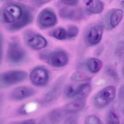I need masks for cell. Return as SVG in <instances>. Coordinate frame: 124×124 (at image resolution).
<instances>
[{
  "label": "cell",
  "instance_id": "13",
  "mask_svg": "<svg viewBox=\"0 0 124 124\" xmlns=\"http://www.w3.org/2000/svg\"><path fill=\"white\" fill-rule=\"evenodd\" d=\"M35 93V90L31 87L22 86L13 89L10 93V96L14 100L20 101L33 95Z\"/></svg>",
  "mask_w": 124,
  "mask_h": 124
},
{
  "label": "cell",
  "instance_id": "18",
  "mask_svg": "<svg viewBox=\"0 0 124 124\" xmlns=\"http://www.w3.org/2000/svg\"><path fill=\"white\" fill-rule=\"evenodd\" d=\"M87 66L91 72L95 73L101 70L103 66V63L102 61L99 59L92 58L88 60Z\"/></svg>",
  "mask_w": 124,
  "mask_h": 124
},
{
  "label": "cell",
  "instance_id": "28",
  "mask_svg": "<svg viewBox=\"0 0 124 124\" xmlns=\"http://www.w3.org/2000/svg\"><path fill=\"white\" fill-rule=\"evenodd\" d=\"M61 1L65 4L71 6L76 5L79 2L78 0H62Z\"/></svg>",
  "mask_w": 124,
  "mask_h": 124
},
{
  "label": "cell",
  "instance_id": "23",
  "mask_svg": "<svg viewBox=\"0 0 124 124\" xmlns=\"http://www.w3.org/2000/svg\"><path fill=\"white\" fill-rule=\"evenodd\" d=\"M104 71L105 73L108 76L113 78L114 80H118L119 76L116 70L112 66L109 65L107 66L105 68Z\"/></svg>",
  "mask_w": 124,
  "mask_h": 124
},
{
  "label": "cell",
  "instance_id": "11",
  "mask_svg": "<svg viewBox=\"0 0 124 124\" xmlns=\"http://www.w3.org/2000/svg\"><path fill=\"white\" fill-rule=\"evenodd\" d=\"M123 10L120 9H112L106 14L104 19V25L106 28L111 30L115 28L122 19Z\"/></svg>",
  "mask_w": 124,
  "mask_h": 124
},
{
  "label": "cell",
  "instance_id": "1",
  "mask_svg": "<svg viewBox=\"0 0 124 124\" xmlns=\"http://www.w3.org/2000/svg\"><path fill=\"white\" fill-rule=\"evenodd\" d=\"M33 18L32 9L20 3H7L0 11V21L10 31H17L24 27L32 22Z\"/></svg>",
  "mask_w": 124,
  "mask_h": 124
},
{
  "label": "cell",
  "instance_id": "22",
  "mask_svg": "<svg viewBox=\"0 0 124 124\" xmlns=\"http://www.w3.org/2000/svg\"><path fill=\"white\" fill-rule=\"evenodd\" d=\"M107 124H120L118 117L113 110L110 111L107 116Z\"/></svg>",
  "mask_w": 124,
  "mask_h": 124
},
{
  "label": "cell",
  "instance_id": "24",
  "mask_svg": "<svg viewBox=\"0 0 124 124\" xmlns=\"http://www.w3.org/2000/svg\"><path fill=\"white\" fill-rule=\"evenodd\" d=\"M78 31V29L76 26L70 25L68 27L67 32V37L69 39H73L77 36Z\"/></svg>",
  "mask_w": 124,
  "mask_h": 124
},
{
  "label": "cell",
  "instance_id": "20",
  "mask_svg": "<svg viewBox=\"0 0 124 124\" xmlns=\"http://www.w3.org/2000/svg\"><path fill=\"white\" fill-rule=\"evenodd\" d=\"M90 85L87 83L82 84L79 92L76 97V99H84L88 95L91 91Z\"/></svg>",
  "mask_w": 124,
  "mask_h": 124
},
{
  "label": "cell",
  "instance_id": "30",
  "mask_svg": "<svg viewBox=\"0 0 124 124\" xmlns=\"http://www.w3.org/2000/svg\"><path fill=\"white\" fill-rule=\"evenodd\" d=\"M104 48L103 45H102L98 47L95 50L94 54L96 56H100Z\"/></svg>",
  "mask_w": 124,
  "mask_h": 124
},
{
  "label": "cell",
  "instance_id": "34",
  "mask_svg": "<svg viewBox=\"0 0 124 124\" xmlns=\"http://www.w3.org/2000/svg\"><path fill=\"white\" fill-rule=\"evenodd\" d=\"M105 83V81L103 79H102L98 81L97 83V85H98L104 84Z\"/></svg>",
  "mask_w": 124,
  "mask_h": 124
},
{
  "label": "cell",
  "instance_id": "32",
  "mask_svg": "<svg viewBox=\"0 0 124 124\" xmlns=\"http://www.w3.org/2000/svg\"><path fill=\"white\" fill-rule=\"evenodd\" d=\"M119 97L121 101H124V86L122 85L120 87L119 92Z\"/></svg>",
  "mask_w": 124,
  "mask_h": 124
},
{
  "label": "cell",
  "instance_id": "4",
  "mask_svg": "<svg viewBox=\"0 0 124 124\" xmlns=\"http://www.w3.org/2000/svg\"><path fill=\"white\" fill-rule=\"evenodd\" d=\"M66 77L65 74L62 75L48 88L42 97L44 103L48 104L54 102L57 100L66 81Z\"/></svg>",
  "mask_w": 124,
  "mask_h": 124
},
{
  "label": "cell",
  "instance_id": "31",
  "mask_svg": "<svg viewBox=\"0 0 124 124\" xmlns=\"http://www.w3.org/2000/svg\"><path fill=\"white\" fill-rule=\"evenodd\" d=\"M3 39L1 35L0 34V65L2 59Z\"/></svg>",
  "mask_w": 124,
  "mask_h": 124
},
{
  "label": "cell",
  "instance_id": "3",
  "mask_svg": "<svg viewBox=\"0 0 124 124\" xmlns=\"http://www.w3.org/2000/svg\"><path fill=\"white\" fill-rule=\"evenodd\" d=\"M27 76L25 71L12 70L0 73V88H7L25 80Z\"/></svg>",
  "mask_w": 124,
  "mask_h": 124
},
{
  "label": "cell",
  "instance_id": "25",
  "mask_svg": "<svg viewBox=\"0 0 124 124\" xmlns=\"http://www.w3.org/2000/svg\"><path fill=\"white\" fill-rule=\"evenodd\" d=\"M38 105L36 102L29 103L23 106L22 110L23 113L26 114L31 113L35 111Z\"/></svg>",
  "mask_w": 124,
  "mask_h": 124
},
{
  "label": "cell",
  "instance_id": "26",
  "mask_svg": "<svg viewBox=\"0 0 124 124\" xmlns=\"http://www.w3.org/2000/svg\"><path fill=\"white\" fill-rule=\"evenodd\" d=\"M84 124H102L100 120L94 116L87 117L85 120Z\"/></svg>",
  "mask_w": 124,
  "mask_h": 124
},
{
  "label": "cell",
  "instance_id": "6",
  "mask_svg": "<svg viewBox=\"0 0 124 124\" xmlns=\"http://www.w3.org/2000/svg\"><path fill=\"white\" fill-rule=\"evenodd\" d=\"M55 13L51 8H47L42 10L39 14L37 23L38 27L42 30L52 27L57 23Z\"/></svg>",
  "mask_w": 124,
  "mask_h": 124
},
{
  "label": "cell",
  "instance_id": "16",
  "mask_svg": "<svg viewBox=\"0 0 124 124\" xmlns=\"http://www.w3.org/2000/svg\"><path fill=\"white\" fill-rule=\"evenodd\" d=\"M85 7L90 13L93 14H99L103 10L104 5L103 3L99 0L85 1Z\"/></svg>",
  "mask_w": 124,
  "mask_h": 124
},
{
  "label": "cell",
  "instance_id": "14",
  "mask_svg": "<svg viewBox=\"0 0 124 124\" xmlns=\"http://www.w3.org/2000/svg\"><path fill=\"white\" fill-rule=\"evenodd\" d=\"M63 117V114L60 110L55 109L42 118L38 124H59Z\"/></svg>",
  "mask_w": 124,
  "mask_h": 124
},
{
  "label": "cell",
  "instance_id": "12",
  "mask_svg": "<svg viewBox=\"0 0 124 124\" xmlns=\"http://www.w3.org/2000/svg\"><path fill=\"white\" fill-rule=\"evenodd\" d=\"M59 14L60 16L63 19L74 21H81L85 17L83 9L80 8L71 9L63 8L60 10Z\"/></svg>",
  "mask_w": 124,
  "mask_h": 124
},
{
  "label": "cell",
  "instance_id": "2",
  "mask_svg": "<svg viewBox=\"0 0 124 124\" xmlns=\"http://www.w3.org/2000/svg\"><path fill=\"white\" fill-rule=\"evenodd\" d=\"M26 53L17 40L12 39L9 44L6 55L7 63L12 66L20 65L24 61Z\"/></svg>",
  "mask_w": 124,
  "mask_h": 124
},
{
  "label": "cell",
  "instance_id": "17",
  "mask_svg": "<svg viewBox=\"0 0 124 124\" xmlns=\"http://www.w3.org/2000/svg\"><path fill=\"white\" fill-rule=\"evenodd\" d=\"M82 84L76 85L70 84L67 85L63 90L64 96L68 98H71L76 97L79 92Z\"/></svg>",
  "mask_w": 124,
  "mask_h": 124
},
{
  "label": "cell",
  "instance_id": "21",
  "mask_svg": "<svg viewBox=\"0 0 124 124\" xmlns=\"http://www.w3.org/2000/svg\"><path fill=\"white\" fill-rule=\"evenodd\" d=\"M71 79L75 81H88L91 79V78L87 75L79 71L73 73L71 76Z\"/></svg>",
  "mask_w": 124,
  "mask_h": 124
},
{
  "label": "cell",
  "instance_id": "5",
  "mask_svg": "<svg viewBox=\"0 0 124 124\" xmlns=\"http://www.w3.org/2000/svg\"><path fill=\"white\" fill-rule=\"evenodd\" d=\"M23 39L28 46L35 50L41 49L46 47L47 45V42L45 38L31 30H28L24 32Z\"/></svg>",
  "mask_w": 124,
  "mask_h": 124
},
{
  "label": "cell",
  "instance_id": "7",
  "mask_svg": "<svg viewBox=\"0 0 124 124\" xmlns=\"http://www.w3.org/2000/svg\"><path fill=\"white\" fill-rule=\"evenodd\" d=\"M115 95L114 87L112 86H108L100 91L94 97V105L97 108H103L113 100Z\"/></svg>",
  "mask_w": 124,
  "mask_h": 124
},
{
  "label": "cell",
  "instance_id": "19",
  "mask_svg": "<svg viewBox=\"0 0 124 124\" xmlns=\"http://www.w3.org/2000/svg\"><path fill=\"white\" fill-rule=\"evenodd\" d=\"M49 35L60 40L65 39L67 38V32L62 27H58L51 30L49 33Z\"/></svg>",
  "mask_w": 124,
  "mask_h": 124
},
{
  "label": "cell",
  "instance_id": "36",
  "mask_svg": "<svg viewBox=\"0 0 124 124\" xmlns=\"http://www.w3.org/2000/svg\"><path fill=\"white\" fill-rule=\"evenodd\" d=\"M0 124H3V122L2 121L0 120Z\"/></svg>",
  "mask_w": 124,
  "mask_h": 124
},
{
  "label": "cell",
  "instance_id": "15",
  "mask_svg": "<svg viewBox=\"0 0 124 124\" xmlns=\"http://www.w3.org/2000/svg\"><path fill=\"white\" fill-rule=\"evenodd\" d=\"M85 105L84 99H76L74 101L66 105L64 107V111L67 114H74L81 110Z\"/></svg>",
  "mask_w": 124,
  "mask_h": 124
},
{
  "label": "cell",
  "instance_id": "29",
  "mask_svg": "<svg viewBox=\"0 0 124 124\" xmlns=\"http://www.w3.org/2000/svg\"><path fill=\"white\" fill-rule=\"evenodd\" d=\"M32 3L37 6H40L50 1L48 0H32Z\"/></svg>",
  "mask_w": 124,
  "mask_h": 124
},
{
  "label": "cell",
  "instance_id": "10",
  "mask_svg": "<svg viewBox=\"0 0 124 124\" xmlns=\"http://www.w3.org/2000/svg\"><path fill=\"white\" fill-rule=\"evenodd\" d=\"M47 62L51 66L55 68L63 67L67 64L68 58L66 53L61 50L49 52L47 59Z\"/></svg>",
  "mask_w": 124,
  "mask_h": 124
},
{
  "label": "cell",
  "instance_id": "27",
  "mask_svg": "<svg viewBox=\"0 0 124 124\" xmlns=\"http://www.w3.org/2000/svg\"><path fill=\"white\" fill-rule=\"evenodd\" d=\"M63 124H78L77 118L75 116H70L64 121Z\"/></svg>",
  "mask_w": 124,
  "mask_h": 124
},
{
  "label": "cell",
  "instance_id": "8",
  "mask_svg": "<svg viewBox=\"0 0 124 124\" xmlns=\"http://www.w3.org/2000/svg\"><path fill=\"white\" fill-rule=\"evenodd\" d=\"M31 81L35 85L42 87L47 84L49 78L48 71L45 68L38 67L33 69L30 75Z\"/></svg>",
  "mask_w": 124,
  "mask_h": 124
},
{
  "label": "cell",
  "instance_id": "9",
  "mask_svg": "<svg viewBox=\"0 0 124 124\" xmlns=\"http://www.w3.org/2000/svg\"><path fill=\"white\" fill-rule=\"evenodd\" d=\"M103 30L102 26L99 24L94 25L90 27L85 35V44L89 46H93L98 44L102 39Z\"/></svg>",
  "mask_w": 124,
  "mask_h": 124
},
{
  "label": "cell",
  "instance_id": "35",
  "mask_svg": "<svg viewBox=\"0 0 124 124\" xmlns=\"http://www.w3.org/2000/svg\"><path fill=\"white\" fill-rule=\"evenodd\" d=\"M3 100V97L2 95L0 94V104L2 103Z\"/></svg>",
  "mask_w": 124,
  "mask_h": 124
},
{
  "label": "cell",
  "instance_id": "33",
  "mask_svg": "<svg viewBox=\"0 0 124 124\" xmlns=\"http://www.w3.org/2000/svg\"><path fill=\"white\" fill-rule=\"evenodd\" d=\"M19 124H35L34 121L31 119L25 120Z\"/></svg>",
  "mask_w": 124,
  "mask_h": 124
}]
</instances>
